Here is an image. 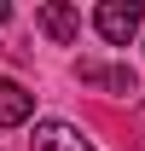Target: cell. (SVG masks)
Segmentation results:
<instances>
[{
	"mask_svg": "<svg viewBox=\"0 0 145 151\" xmlns=\"http://www.w3.org/2000/svg\"><path fill=\"white\" fill-rule=\"evenodd\" d=\"M35 23L58 41V47H70V41L81 35V12H75V6H64V0H47V6L35 12Z\"/></svg>",
	"mask_w": 145,
	"mask_h": 151,
	"instance_id": "3957f363",
	"label": "cell"
},
{
	"mask_svg": "<svg viewBox=\"0 0 145 151\" xmlns=\"http://www.w3.org/2000/svg\"><path fill=\"white\" fill-rule=\"evenodd\" d=\"M139 23H145V6H139V0H105V6L93 12V29H99L110 47H128V41L139 35Z\"/></svg>",
	"mask_w": 145,
	"mask_h": 151,
	"instance_id": "6da1fadb",
	"label": "cell"
},
{
	"mask_svg": "<svg viewBox=\"0 0 145 151\" xmlns=\"http://www.w3.org/2000/svg\"><path fill=\"white\" fill-rule=\"evenodd\" d=\"M75 76L87 87H110V93H134V70H116V64H99V58H81Z\"/></svg>",
	"mask_w": 145,
	"mask_h": 151,
	"instance_id": "5b68a950",
	"label": "cell"
},
{
	"mask_svg": "<svg viewBox=\"0 0 145 151\" xmlns=\"http://www.w3.org/2000/svg\"><path fill=\"white\" fill-rule=\"evenodd\" d=\"M6 18H12V6H6V0H0V23H6Z\"/></svg>",
	"mask_w": 145,
	"mask_h": 151,
	"instance_id": "8992f818",
	"label": "cell"
},
{
	"mask_svg": "<svg viewBox=\"0 0 145 151\" xmlns=\"http://www.w3.org/2000/svg\"><path fill=\"white\" fill-rule=\"evenodd\" d=\"M29 116H35V93H23L18 81L0 76V128H23Z\"/></svg>",
	"mask_w": 145,
	"mask_h": 151,
	"instance_id": "277c9868",
	"label": "cell"
},
{
	"mask_svg": "<svg viewBox=\"0 0 145 151\" xmlns=\"http://www.w3.org/2000/svg\"><path fill=\"white\" fill-rule=\"evenodd\" d=\"M29 151H93V139L81 128H70V122H35Z\"/></svg>",
	"mask_w": 145,
	"mask_h": 151,
	"instance_id": "7a4b0ae2",
	"label": "cell"
}]
</instances>
